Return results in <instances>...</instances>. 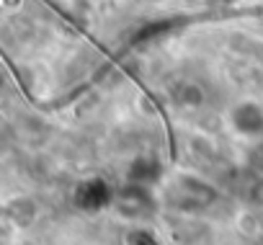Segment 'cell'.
<instances>
[{
  "label": "cell",
  "instance_id": "6da1fadb",
  "mask_svg": "<svg viewBox=\"0 0 263 245\" xmlns=\"http://www.w3.org/2000/svg\"><path fill=\"white\" fill-rule=\"evenodd\" d=\"M214 199H217V189L212 183H206L204 178H199V176L183 173L168 186V201L181 212L206 209Z\"/></svg>",
  "mask_w": 263,
  "mask_h": 245
},
{
  "label": "cell",
  "instance_id": "7a4b0ae2",
  "mask_svg": "<svg viewBox=\"0 0 263 245\" xmlns=\"http://www.w3.org/2000/svg\"><path fill=\"white\" fill-rule=\"evenodd\" d=\"M114 206L126 219H145V217H153L155 214L158 199H155L153 189H147V186L124 183L116 191V196H114Z\"/></svg>",
  "mask_w": 263,
  "mask_h": 245
},
{
  "label": "cell",
  "instance_id": "3957f363",
  "mask_svg": "<svg viewBox=\"0 0 263 245\" xmlns=\"http://www.w3.org/2000/svg\"><path fill=\"white\" fill-rule=\"evenodd\" d=\"M227 124L242 140H263V103L253 98L237 101L227 114Z\"/></svg>",
  "mask_w": 263,
  "mask_h": 245
},
{
  "label": "cell",
  "instance_id": "277c9868",
  "mask_svg": "<svg viewBox=\"0 0 263 245\" xmlns=\"http://www.w3.org/2000/svg\"><path fill=\"white\" fill-rule=\"evenodd\" d=\"M114 196H116V191L108 186V181H103L98 176L80 181L72 191V201L83 212H101L106 206H114Z\"/></svg>",
  "mask_w": 263,
  "mask_h": 245
},
{
  "label": "cell",
  "instance_id": "5b68a950",
  "mask_svg": "<svg viewBox=\"0 0 263 245\" xmlns=\"http://www.w3.org/2000/svg\"><path fill=\"white\" fill-rule=\"evenodd\" d=\"M160 181H163V163L155 155H137L126 168V183L153 189Z\"/></svg>",
  "mask_w": 263,
  "mask_h": 245
},
{
  "label": "cell",
  "instance_id": "8992f818",
  "mask_svg": "<svg viewBox=\"0 0 263 245\" xmlns=\"http://www.w3.org/2000/svg\"><path fill=\"white\" fill-rule=\"evenodd\" d=\"M173 101H176L178 106L194 108V106H201V103H204V90H201L196 83H178V85L173 88Z\"/></svg>",
  "mask_w": 263,
  "mask_h": 245
},
{
  "label": "cell",
  "instance_id": "52a82bcc",
  "mask_svg": "<svg viewBox=\"0 0 263 245\" xmlns=\"http://www.w3.org/2000/svg\"><path fill=\"white\" fill-rule=\"evenodd\" d=\"M124 242H126V245H163L160 237H158L150 227H145V224L129 227L126 235H124Z\"/></svg>",
  "mask_w": 263,
  "mask_h": 245
},
{
  "label": "cell",
  "instance_id": "ba28073f",
  "mask_svg": "<svg viewBox=\"0 0 263 245\" xmlns=\"http://www.w3.org/2000/svg\"><path fill=\"white\" fill-rule=\"evenodd\" d=\"M206 6H212V8H224V6H232L235 0H204Z\"/></svg>",
  "mask_w": 263,
  "mask_h": 245
}]
</instances>
